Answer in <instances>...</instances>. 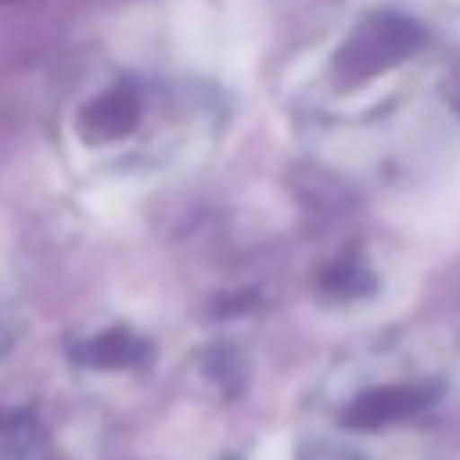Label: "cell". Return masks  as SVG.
I'll use <instances>...</instances> for the list:
<instances>
[{
    "instance_id": "1",
    "label": "cell",
    "mask_w": 460,
    "mask_h": 460,
    "mask_svg": "<svg viewBox=\"0 0 460 460\" xmlns=\"http://www.w3.org/2000/svg\"><path fill=\"white\" fill-rule=\"evenodd\" d=\"M162 332L134 311H102L69 335V367L97 396H134L162 367Z\"/></svg>"
},
{
    "instance_id": "2",
    "label": "cell",
    "mask_w": 460,
    "mask_h": 460,
    "mask_svg": "<svg viewBox=\"0 0 460 460\" xmlns=\"http://www.w3.org/2000/svg\"><path fill=\"white\" fill-rule=\"evenodd\" d=\"M16 348V303H13V291L0 287V364L13 356Z\"/></svg>"
}]
</instances>
